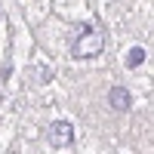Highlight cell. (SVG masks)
I'll list each match as a JSON object with an SVG mask.
<instances>
[{"instance_id": "5", "label": "cell", "mask_w": 154, "mask_h": 154, "mask_svg": "<svg viewBox=\"0 0 154 154\" xmlns=\"http://www.w3.org/2000/svg\"><path fill=\"white\" fill-rule=\"evenodd\" d=\"M40 80H53V68H46V65H40Z\"/></svg>"}, {"instance_id": "4", "label": "cell", "mask_w": 154, "mask_h": 154, "mask_svg": "<svg viewBox=\"0 0 154 154\" xmlns=\"http://www.w3.org/2000/svg\"><path fill=\"white\" fill-rule=\"evenodd\" d=\"M142 62H145V49H142V46H133L130 56H126V65H130V68H139Z\"/></svg>"}, {"instance_id": "2", "label": "cell", "mask_w": 154, "mask_h": 154, "mask_svg": "<svg viewBox=\"0 0 154 154\" xmlns=\"http://www.w3.org/2000/svg\"><path fill=\"white\" fill-rule=\"evenodd\" d=\"M46 142L53 145V148H68L74 142V126L68 120H56V123H49V130H46Z\"/></svg>"}, {"instance_id": "1", "label": "cell", "mask_w": 154, "mask_h": 154, "mask_svg": "<svg viewBox=\"0 0 154 154\" xmlns=\"http://www.w3.org/2000/svg\"><path fill=\"white\" fill-rule=\"evenodd\" d=\"M105 49V34L102 28H83L77 34V40L71 43V56L74 59H93Z\"/></svg>"}, {"instance_id": "3", "label": "cell", "mask_w": 154, "mask_h": 154, "mask_svg": "<svg viewBox=\"0 0 154 154\" xmlns=\"http://www.w3.org/2000/svg\"><path fill=\"white\" fill-rule=\"evenodd\" d=\"M108 102H111V108L114 111H126V108H130V89H123V86H114L111 89V93H108Z\"/></svg>"}]
</instances>
